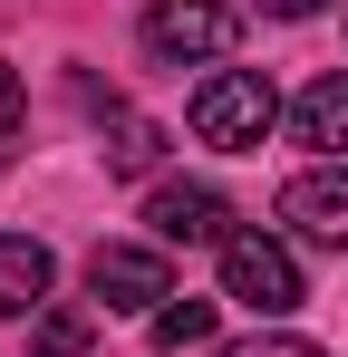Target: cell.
Returning <instances> with one entry per match:
<instances>
[{
	"mask_svg": "<svg viewBox=\"0 0 348 357\" xmlns=\"http://www.w3.org/2000/svg\"><path fill=\"white\" fill-rule=\"evenodd\" d=\"M271 116H281V97H271L261 68H213V77L184 97V126H194L213 155H252V145L271 135Z\"/></svg>",
	"mask_w": 348,
	"mask_h": 357,
	"instance_id": "cell-1",
	"label": "cell"
},
{
	"mask_svg": "<svg viewBox=\"0 0 348 357\" xmlns=\"http://www.w3.org/2000/svg\"><path fill=\"white\" fill-rule=\"evenodd\" d=\"M223 299L281 319V309H300V261H290L271 232H232V241H223Z\"/></svg>",
	"mask_w": 348,
	"mask_h": 357,
	"instance_id": "cell-2",
	"label": "cell"
},
{
	"mask_svg": "<svg viewBox=\"0 0 348 357\" xmlns=\"http://www.w3.org/2000/svg\"><path fill=\"white\" fill-rule=\"evenodd\" d=\"M87 290H97V309H165L174 299V261L155 251V241H97V261H87Z\"/></svg>",
	"mask_w": 348,
	"mask_h": 357,
	"instance_id": "cell-3",
	"label": "cell"
},
{
	"mask_svg": "<svg viewBox=\"0 0 348 357\" xmlns=\"http://www.w3.org/2000/svg\"><path fill=\"white\" fill-rule=\"evenodd\" d=\"M232 39H242V20H232L223 0H155L145 10V49L165 68H184V59H223Z\"/></svg>",
	"mask_w": 348,
	"mask_h": 357,
	"instance_id": "cell-4",
	"label": "cell"
},
{
	"mask_svg": "<svg viewBox=\"0 0 348 357\" xmlns=\"http://www.w3.org/2000/svg\"><path fill=\"white\" fill-rule=\"evenodd\" d=\"M145 222H155V251H194V241H213L223 251L232 241V203L213 193V183H155V203H145Z\"/></svg>",
	"mask_w": 348,
	"mask_h": 357,
	"instance_id": "cell-5",
	"label": "cell"
},
{
	"mask_svg": "<svg viewBox=\"0 0 348 357\" xmlns=\"http://www.w3.org/2000/svg\"><path fill=\"white\" fill-rule=\"evenodd\" d=\"M281 222L300 241H319V251H339L348 241V165H310V174L281 183Z\"/></svg>",
	"mask_w": 348,
	"mask_h": 357,
	"instance_id": "cell-6",
	"label": "cell"
},
{
	"mask_svg": "<svg viewBox=\"0 0 348 357\" xmlns=\"http://www.w3.org/2000/svg\"><path fill=\"white\" fill-rule=\"evenodd\" d=\"M49 280H58L49 241L0 232V319H39V309H49Z\"/></svg>",
	"mask_w": 348,
	"mask_h": 357,
	"instance_id": "cell-7",
	"label": "cell"
},
{
	"mask_svg": "<svg viewBox=\"0 0 348 357\" xmlns=\"http://www.w3.org/2000/svg\"><path fill=\"white\" fill-rule=\"evenodd\" d=\"M290 135H300V145H319L329 165L348 155V68H339V77H310V87H300V107H290Z\"/></svg>",
	"mask_w": 348,
	"mask_h": 357,
	"instance_id": "cell-8",
	"label": "cell"
},
{
	"mask_svg": "<svg viewBox=\"0 0 348 357\" xmlns=\"http://www.w3.org/2000/svg\"><path fill=\"white\" fill-rule=\"evenodd\" d=\"M155 165H165V126L107 107V174H155Z\"/></svg>",
	"mask_w": 348,
	"mask_h": 357,
	"instance_id": "cell-9",
	"label": "cell"
},
{
	"mask_svg": "<svg viewBox=\"0 0 348 357\" xmlns=\"http://www.w3.org/2000/svg\"><path fill=\"white\" fill-rule=\"evenodd\" d=\"M87 338H97L87 309H39L29 319V357H87Z\"/></svg>",
	"mask_w": 348,
	"mask_h": 357,
	"instance_id": "cell-10",
	"label": "cell"
},
{
	"mask_svg": "<svg viewBox=\"0 0 348 357\" xmlns=\"http://www.w3.org/2000/svg\"><path fill=\"white\" fill-rule=\"evenodd\" d=\"M145 338H155V348H203V338H213V299H165V309L145 319Z\"/></svg>",
	"mask_w": 348,
	"mask_h": 357,
	"instance_id": "cell-11",
	"label": "cell"
},
{
	"mask_svg": "<svg viewBox=\"0 0 348 357\" xmlns=\"http://www.w3.org/2000/svg\"><path fill=\"white\" fill-rule=\"evenodd\" d=\"M213 357H329L319 338H290V328H261V338H232V348H213Z\"/></svg>",
	"mask_w": 348,
	"mask_h": 357,
	"instance_id": "cell-12",
	"label": "cell"
},
{
	"mask_svg": "<svg viewBox=\"0 0 348 357\" xmlns=\"http://www.w3.org/2000/svg\"><path fill=\"white\" fill-rule=\"evenodd\" d=\"M20 126H29V87H20V68H0V155L20 145Z\"/></svg>",
	"mask_w": 348,
	"mask_h": 357,
	"instance_id": "cell-13",
	"label": "cell"
},
{
	"mask_svg": "<svg viewBox=\"0 0 348 357\" xmlns=\"http://www.w3.org/2000/svg\"><path fill=\"white\" fill-rule=\"evenodd\" d=\"M271 20H310V10H329V0H261Z\"/></svg>",
	"mask_w": 348,
	"mask_h": 357,
	"instance_id": "cell-14",
	"label": "cell"
}]
</instances>
